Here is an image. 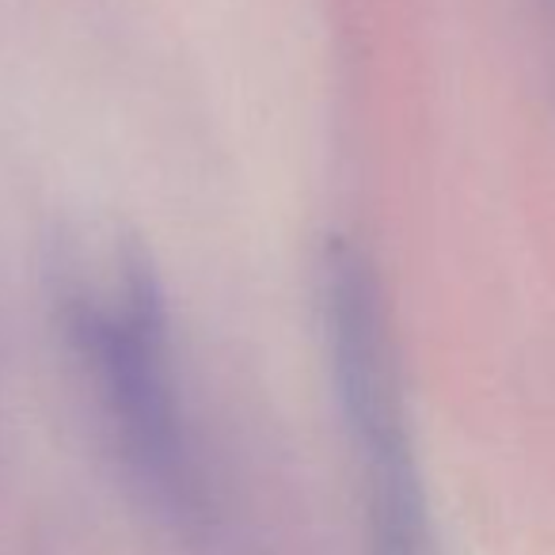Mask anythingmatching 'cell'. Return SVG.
Segmentation results:
<instances>
[{
  "label": "cell",
  "mask_w": 555,
  "mask_h": 555,
  "mask_svg": "<svg viewBox=\"0 0 555 555\" xmlns=\"http://www.w3.org/2000/svg\"><path fill=\"white\" fill-rule=\"evenodd\" d=\"M320 282L335 388L350 441L365 468L373 555H426L423 499L403 423L380 282L365 251L347 240L327 244Z\"/></svg>",
  "instance_id": "7a4b0ae2"
},
{
  "label": "cell",
  "mask_w": 555,
  "mask_h": 555,
  "mask_svg": "<svg viewBox=\"0 0 555 555\" xmlns=\"http://www.w3.org/2000/svg\"><path fill=\"white\" fill-rule=\"evenodd\" d=\"M54 274L65 335L130 472L171 517H202L168 312L145 247L118 229H80L62 240Z\"/></svg>",
  "instance_id": "6da1fadb"
}]
</instances>
